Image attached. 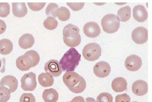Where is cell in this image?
<instances>
[{
	"mask_svg": "<svg viewBox=\"0 0 152 102\" xmlns=\"http://www.w3.org/2000/svg\"><path fill=\"white\" fill-rule=\"evenodd\" d=\"M63 81L69 90L75 94L82 93L86 86L84 78L74 71L65 73L63 77Z\"/></svg>",
	"mask_w": 152,
	"mask_h": 102,
	"instance_id": "cell-1",
	"label": "cell"
},
{
	"mask_svg": "<svg viewBox=\"0 0 152 102\" xmlns=\"http://www.w3.org/2000/svg\"><path fill=\"white\" fill-rule=\"evenodd\" d=\"M81 59V55L74 48H71L60 59L59 63L62 70L71 72L74 71Z\"/></svg>",
	"mask_w": 152,
	"mask_h": 102,
	"instance_id": "cell-2",
	"label": "cell"
},
{
	"mask_svg": "<svg viewBox=\"0 0 152 102\" xmlns=\"http://www.w3.org/2000/svg\"><path fill=\"white\" fill-rule=\"evenodd\" d=\"M39 54L34 50H29L24 55L17 58L16 65L21 71H28L39 64Z\"/></svg>",
	"mask_w": 152,
	"mask_h": 102,
	"instance_id": "cell-3",
	"label": "cell"
},
{
	"mask_svg": "<svg viewBox=\"0 0 152 102\" xmlns=\"http://www.w3.org/2000/svg\"><path fill=\"white\" fill-rule=\"evenodd\" d=\"M79 28L75 25L69 24L63 30V38L65 44L71 48L78 46L81 42V36Z\"/></svg>",
	"mask_w": 152,
	"mask_h": 102,
	"instance_id": "cell-4",
	"label": "cell"
},
{
	"mask_svg": "<svg viewBox=\"0 0 152 102\" xmlns=\"http://www.w3.org/2000/svg\"><path fill=\"white\" fill-rule=\"evenodd\" d=\"M120 19L117 15L114 14H108L105 15L101 21L104 31L107 33H113L116 32L120 27Z\"/></svg>",
	"mask_w": 152,
	"mask_h": 102,
	"instance_id": "cell-5",
	"label": "cell"
},
{
	"mask_svg": "<svg viewBox=\"0 0 152 102\" xmlns=\"http://www.w3.org/2000/svg\"><path fill=\"white\" fill-rule=\"evenodd\" d=\"M83 56L89 61H95L101 56L102 49L100 46L96 43H90L86 45L82 51Z\"/></svg>",
	"mask_w": 152,
	"mask_h": 102,
	"instance_id": "cell-6",
	"label": "cell"
},
{
	"mask_svg": "<svg viewBox=\"0 0 152 102\" xmlns=\"http://www.w3.org/2000/svg\"><path fill=\"white\" fill-rule=\"evenodd\" d=\"M21 88L24 91H32L37 87L36 75L33 72L25 74L21 79Z\"/></svg>",
	"mask_w": 152,
	"mask_h": 102,
	"instance_id": "cell-7",
	"label": "cell"
},
{
	"mask_svg": "<svg viewBox=\"0 0 152 102\" xmlns=\"http://www.w3.org/2000/svg\"><path fill=\"white\" fill-rule=\"evenodd\" d=\"M133 41L137 44H143L148 40V30L143 27L135 29L132 33Z\"/></svg>",
	"mask_w": 152,
	"mask_h": 102,
	"instance_id": "cell-8",
	"label": "cell"
},
{
	"mask_svg": "<svg viewBox=\"0 0 152 102\" xmlns=\"http://www.w3.org/2000/svg\"><path fill=\"white\" fill-rule=\"evenodd\" d=\"M93 71L98 78H104L109 75L111 72V67L107 62L100 61L96 63L93 68Z\"/></svg>",
	"mask_w": 152,
	"mask_h": 102,
	"instance_id": "cell-9",
	"label": "cell"
},
{
	"mask_svg": "<svg viewBox=\"0 0 152 102\" xmlns=\"http://www.w3.org/2000/svg\"><path fill=\"white\" fill-rule=\"evenodd\" d=\"M142 62L140 57L133 55L126 57L125 61L126 68L130 71H136L141 68Z\"/></svg>",
	"mask_w": 152,
	"mask_h": 102,
	"instance_id": "cell-10",
	"label": "cell"
},
{
	"mask_svg": "<svg viewBox=\"0 0 152 102\" xmlns=\"http://www.w3.org/2000/svg\"><path fill=\"white\" fill-rule=\"evenodd\" d=\"M45 70L54 77H58L62 73V69L58 61L51 59L48 61L45 65Z\"/></svg>",
	"mask_w": 152,
	"mask_h": 102,
	"instance_id": "cell-11",
	"label": "cell"
},
{
	"mask_svg": "<svg viewBox=\"0 0 152 102\" xmlns=\"http://www.w3.org/2000/svg\"><path fill=\"white\" fill-rule=\"evenodd\" d=\"M85 34L91 38H94L100 34V29L97 23L95 22H89L86 23L83 27Z\"/></svg>",
	"mask_w": 152,
	"mask_h": 102,
	"instance_id": "cell-12",
	"label": "cell"
},
{
	"mask_svg": "<svg viewBox=\"0 0 152 102\" xmlns=\"http://www.w3.org/2000/svg\"><path fill=\"white\" fill-rule=\"evenodd\" d=\"M1 86L6 87L10 90V93H14L18 88V82L17 79L13 75H6L0 82Z\"/></svg>",
	"mask_w": 152,
	"mask_h": 102,
	"instance_id": "cell-13",
	"label": "cell"
},
{
	"mask_svg": "<svg viewBox=\"0 0 152 102\" xmlns=\"http://www.w3.org/2000/svg\"><path fill=\"white\" fill-rule=\"evenodd\" d=\"M132 88L133 93L138 96H144L148 92V84L142 80H138L134 82Z\"/></svg>",
	"mask_w": 152,
	"mask_h": 102,
	"instance_id": "cell-14",
	"label": "cell"
},
{
	"mask_svg": "<svg viewBox=\"0 0 152 102\" xmlns=\"http://www.w3.org/2000/svg\"><path fill=\"white\" fill-rule=\"evenodd\" d=\"M133 15L135 20L140 22L145 21L148 18V12L142 5L136 6L133 10Z\"/></svg>",
	"mask_w": 152,
	"mask_h": 102,
	"instance_id": "cell-15",
	"label": "cell"
},
{
	"mask_svg": "<svg viewBox=\"0 0 152 102\" xmlns=\"http://www.w3.org/2000/svg\"><path fill=\"white\" fill-rule=\"evenodd\" d=\"M34 42L35 40L34 36L29 33H26L23 34L20 37L18 40V44L23 49H28L33 46Z\"/></svg>",
	"mask_w": 152,
	"mask_h": 102,
	"instance_id": "cell-16",
	"label": "cell"
},
{
	"mask_svg": "<svg viewBox=\"0 0 152 102\" xmlns=\"http://www.w3.org/2000/svg\"><path fill=\"white\" fill-rule=\"evenodd\" d=\"M111 87L116 93H122L127 88V82L123 78H117L112 81Z\"/></svg>",
	"mask_w": 152,
	"mask_h": 102,
	"instance_id": "cell-17",
	"label": "cell"
},
{
	"mask_svg": "<svg viewBox=\"0 0 152 102\" xmlns=\"http://www.w3.org/2000/svg\"><path fill=\"white\" fill-rule=\"evenodd\" d=\"M12 12L16 17L22 18L26 16L28 13L26 4L24 3H12Z\"/></svg>",
	"mask_w": 152,
	"mask_h": 102,
	"instance_id": "cell-18",
	"label": "cell"
},
{
	"mask_svg": "<svg viewBox=\"0 0 152 102\" xmlns=\"http://www.w3.org/2000/svg\"><path fill=\"white\" fill-rule=\"evenodd\" d=\"M45 102H57L58 99V94L53 88L45 90L42 95Z\"/></svg>",
	"mask_w": 152,
	"mask_h": 102,
	"instance_id": "cell-19",
	"label": "cell"
},
{
	"mask_svg": "<svg viewBox=\"0 0 152 102\" xmlns=\"http://www.w3.org/2000/svg\"><path fill=\"white\" fill-rule=\"evenodd\" d=\"M39 82L40 85L43 87H49L53 85L54 80L53 76L48 73H41L39 75Z\"/></svg>",
	"mask_w": 152,
	"mask_h": 102,
	"instance_id": "cell-20",
	"label": "cell"
},
{
	"mask_svg": "<svg viewBox=\"0 0 152 102\" xmlns=\"http://www.w3.org/2000/svg\"><path fill=\"white\" fill-rule=\"evenodd\" d=\"M13 50V44L7 39L0 40V54L7 55L10 54Z\"/></svg>",
	"mask_w": 152,
	"mask_h": 102,
	"instance_id": "cell-21",
	"label": "cell"
},
{
	"mask_svg": "<svg viewBox=\"0 0 152 102\" xmlns=\"http://www.w3.org/2000/svg\"><path fill=\"white\" fill-rule=\"evenodd\" d=\"M118 17L120 21L126 22L130 19L131 17V8L130 6H125L121 8L118 11Z\"/></svg>",
	"mask_w": 152,
	"mask_h": 102,
	"instance_id": "cell-22",
	"label": "cell"
},
{
	"mask_svg": "<svg viewBox=\"0 0 152 102\" xmlns=\"http://www.w3.org/2000/svg\"><path fill=\"white\" fill-rule=\"evenodd\" d=\"M56 17L61 21H66L70 18V11L65 7H60L57 9L56 13Z\"/></svg>",
	"mask_w": 152,
	"mask_h": 102,
	"instance_id": "cell-23",
	"label": "cell"
},
{
	"mask_svg": "<svg viewBox=\"0 0 152 102\" xmlns=\"http://www.w3.org/2000/svg\"><path fill=\"white\" fill-rule=\"evenodd\" d=\"M44 27L49 30H53L57 27L58 22L55 18L53 17H48L43 22Z\"/></svg>",
	"mask_w": 152,
	"mask_h": 102,
	"instance_id": "cell-24",
	"label": "cell"
},
{
	"mask_svg": "<svg viewBox=\"0 0 152 102\" xmlns=\"http://www.w3.org/2000/svg\"><path fill=\"white\" fill-rule=\"evenodd\" d=\"M10 93L8 88L0 86V102H7L10 98Z\"/></svg>",
	"mask_w": 152,
	"mask_h": 102,
	"instance_id": "cell-25",
	"label": "cell"
},
{
	"mask_svg": "<svg viewBox=\"0 0 152 102\" xmlns=\"http://www.w3.org/2000/svg\"><path fill=\"white\" fill-rule=\"evenodd\" d=\"M58 9V6L56 3H50L46 9V14L48 17H53L56 18V13L57 9Z\"/></svg>",
	"mask_w": 152,
	"mask_h": 102,
	"instance_id": "cell-26",
	"label": "cell"
},
{
	"mask_svg": "<svg viewBox=\"0 0 152 102\" xmlns=\"http://www.w3.org/2000/svg\"><path fill=\"white\" fill-rule=\"evenodd\" d=\"M10 14V6L7 3H0V17H7Z\"/></svg>",
	"mask_w": 152,
	"mask_h": 102,
	"instance_id": "cell-27",
	"label": "cell"
},
{
	"mask_svg": "<svg viewBox=\"0 0 152 102\" xmlns=\"http://www.w3.org/2000/svg\"><path fill=\"white\" fill-rule=\"evenodd\" d=\"M96 102H113V98L111 94L108 93H102L97 96Z\"/></svg>",
	"mask_w": 152,
	"mask_h": 102,
	"instance_id": "cell-28",
	"label": "cell"
},
{
	"mask_svg": "<svg viewBox=\"0 0 152 102\" xmlns=\"http://www.w3.org/2000/svg\"><path fill=\"white\" fill-rule=\"evenodd\" d=\"M20 102H35V98L31 93H24L21 95Z\"/></svg>",
	"mask_w": 152,
	"mask_h": 102,
	"instance_id": "cell-29",
	"label": "cell"
},
{
	"mask_svg": "<svg viewBox=\"0 0 152 102\" xmlns=\"http://www.w3.org/2000/svg\"><path fill=\"white\" fill-rule=\"evenodd\" d=\"M29 8L33 11L41 10L46 5V3H28Z\"/></svg>",
	"mask_w": 152,
	"mask_h": 102,
	"instance_id": "cell-30",
	"label": "cell"
},
{
	"mask_svg": "<svg viewBox=\"0 0 152 102\" xmlns=\"http://www.w3.org/2000/svg\"><path fill=\"white\" fill-rule=\"evenodd\" d=\"M131 98L126 94L118 95L115 98V102H130Z\"/></svg>",
	"mask_w": 152,
	"mask_h": 102,
	"instance_id": "cell-31",
	"label": "cell"
},
{
	"mask_svg": "<svg viewBox=\"0 0 152 102\" xmlns=\"http://www.w3.org/2000/svg\"><path fill=\"white\" fill-rule=\"evenodd\" d=\"M83 3H68L67 5L74 11H79L84 6Z\"/></svg>",
	"mask_w": 152,
	"mask_h": 102,
	"instance_id": "cell-32",
	"label": "cell"
},
{
	"mask_svg": "<svg viewBox=\"0 0 152 102\" xmlns=\"http://www.w3.org/2000/svg\"><path fill=\"white\" fill-rule=\"evenodd\" d=\"M6 30V24L3 20L0 19V34H3Z\"/></svg>",
	"mask_w": 152,
	"mask_h": 102,
	"instance_id": "cell-33",
	"label": "cell"
},
{
	"mask_svg": "<svg viewBox=\"0 0 152 102\" xmlns=\"http://www.w3.org/2000/svg\"><path fill=\"white\" fill-rule=\"evenodd\" d=\"M68 102H85L83 97L82 96H77V97H75L71 101Z\"/></svg>",
	"mask_w": 152,
	"mask_h": 102,
	"instance_id": "cell-34",
	"label": "cell"
},
{
	"mask_svg": "<svg viewBox=\"0 0 152 102\" xmlns=\"http://www.w3.org/2000/svg\"><path fill=\"white\" fill-rule=\"evenodd\" d=\"M86 102H96L95 99L91 97H87L86 98Z\"/></svg>",
	"mask_w": 152,
	"mask_h": 102,
	"instance_id": "cell-35",
	"label": "cell"
},
{
	"mask_svg": "<svg viewBox=\"0 0 152 102\" xmlns=\"http://www.w3.org/2000/svg\"><path fill=\"white\" fill-rule=\"evenodd\" d=\"M1 65H2V62H1V59H0V68H1Z\"/></svg>",
	"mask_w": 152,
	"mask_h": 102,
	"instance_id": "cell-36",
	"label": "cell"
},
{
	"mask_svg": "<svg viewBox=\"0 0 152 102\" xmlns=\"http://www.w3.org/2000/svg\"><path fill=\"white\" fill-rule=\"evenodd\" d=\"M133 102H137V101H133Z\"/></svg>",
	"mask_w": 152,
	"mask_h": 102,
	"instance_id": "cell-37",
	"label": "cell"
}]
</instances>
